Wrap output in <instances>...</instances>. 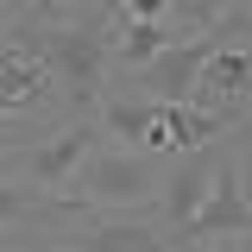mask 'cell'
<instances>
[{
	"label": "cell",
	"instance_id": "7",
	"mask_svg": "<svg viewBox=\"0 0 252 252\" xmlns=\"http://www.w3.org/2000/svg\"><path fill=\"white\" fill-rule=\"evenodd\" d=\"M69 252H170V233L145 215H94L82 233H69Z\"/></svg>",
	"mask_w": 252,
	"mask_h": 252
},
{
	"label": "cell",
	"instance_id": "12",
	"mask_svg": "<svg viewBox=\"0 0 252 252\" xmlns=\"http://www.w3.org/2000/svg\"><path fill=\"white\" fill-rule=\"evenodd\" d=\"M164 44H177V38L164 32V19H126V32L114 38V57H120L126 69H139V63H152Z\"/></svg>",
	"mask_w": 252,
	"mask_h": 252
},
{
	"label": "cell",
	"instance_id": "11",
	"mask_svg": "<svg viewBox=\"0 0 252 252\" xmlns=\"http://www.w3.org/2000/svg\"><path fill=\"white\" fill-rule=\"evenodd\" d=\"M57 215H69L63 195H38L19 177H0V227H44V220H57Z\"/></svg>",
	"mask_w": 252,
	"mask_h": 252
},
{
	"label": "cell",
	"instance_id": "17",
	"mask_svg": "<svg viewBox=\"0 0 252 252\" xmlns=\"http://www.w3.org/2000/svg\"><path fill=\"white\" fill-rule=\"evenodd\" d=\"M44 6H76V0H44Z\"/></svg>",
	"mask_w": 252,
	"mask_h": 252
},
{
	"label": "cell",
	"instance_id": "4",
	"mask_svg": "<svg viewBox=\"0 0 252 252\" xmlns=\"http://www.w3.org/2000/svg\"><path fill=\"white\" fill-rule=\"evenodd\" d=\"M252 227V195H246V170H240V158L227 152L215 170V183L202 195V208L170 233V252H195V246H215V240H233V233H246Z\"/></svg>",
	"mask_w": 252,
	"mask_h": 252
},
{
	"label": "cell",
	"instance_id": "13",
	"mask_svg": "<svg viewBox=\"0 0 252 252\" xmlns=\"http://www.w3.org/2000/svg\"><path fill=\"white\" fill-rule=\"evenodd\" d=\"M227 13H233V0H170L164 6V32L170 38H195V32H208Z\"/></svg>",
	"mask_w": 252,
	"mask_h": 252
},
{
	"label": "cell",
	"instance_id": "15",
	"mask_svg": "<svg viewBox=\"0 0 252 252\" xmlns=\"http://www.w3.org/2000/svg\"><path fill=\"white\" fill-rule=\"evenodd\" d=\"M195 252H252L246 233H233V240H215V246H195Z\"/></svg>",
	"mask_w": 252,
	"mask_h": 252
},
{
	"label": "cell",
	"instance_id": "2",
	"mask_svg": "<svg viewBox=\"0 0 252 252\" xmlns=\"http://www.w3.org/2000/svg\"><path fill=\"white\" fill-rule=\"evenodd\" d=\"M158 189H164V170L152 164V152L101 139L82 158V170L69 177V208L82 202L94 215H145V208H158Z\"/></svg>",
	"mask_w": 252,
	"mask_h": 252
},
{
	"label": "cell",
	"instance_id": "8",
	"mask_svg": "<svg viewBox=\"0 0 252 252\" xmlns=\"http://www.w3.org/2000/svg\"><path fill=\"white\" fill-rule=\"evenodd\" d=\"M246 94H252V51H227V44H220L215 57L202 63L189 107H240Z\"/></svg>",
	"mask_w": 252,
	"mask_h": 252
},
{
	"label": "cell",
	"instance_id": "6",
	"mask_svg": "<svg viewBox=\"0 0 252 252\" xmlns=\"http://www.w3.org/2000/svg\"><path fill=\"white\" fill-rule=\"evenodd\" d=\"M215 170H220V152H208V145L177 152V164L164 170V189H158V220H164L170 233L202 208V195H208V183H215Z\"/></svg>",
	"mask_w": 252,
	"mask_h": 252
},
{
	"label": "cell",
	"instance_id": "1",
	"mask_svg": "<svg viewBox=\"0 0 252 252\" xmlns=\"http://www.w3.org/2000/svg\"><path fill=\"white\" fill-rule=\"evenodd\" d=\"M0 38H6L13 51H26V57L44 69V82L63 89L69 107H94V101H101L107 63H114V38H107V26H101L94 13H82L76 26H32L26 13H19V19L0 26Z\"/></svg>",
	"mask_w": 252,
	"mask_h": 252
},
{
	"label": "cell",
	"instance_id": "14",
	"mask_svg": "<svg viewBox=\"0 0 252 252\" xmlns=\"http://www.w3.org/2000/svg\"><path fill=\"white\" fill-rule=\"evenodd\" d=\"M164 6L170 0H114V13H126V19H164Z\"/></svg>",
	"mask_w": 252,
	"mask_h": 252
},
{
	"label": "cell",
	"instance_id": "3",
	"mask_svg": "<svg viewBox=\"0 0 252 252\" xmlns=\"http://www.w3.org/2000/svg\"><path fill=\"white\" fill-rule=\"evenodd\" d=\"M246 26H252V13H240V6H233V13H227V19H215L208 32L164 44L152 63H139V69H132V94H139V101H164V107H183L189 94H195L202 63L227 44V32H246Z\"/></svg>",
	"mask_w": 252,
	"mask_h": 252
},
{
	"label": "cell",
	"instance_id": "16",
	"mask_svg": "<svg viewBox=\"0 0 252 252\" xmlns=\"http://www.w3.org/2000/svg\"><path fill=\"white\" fill-rule=\"evenodd\" d=\"M13 6H19V0H0V26H6V19H13Z\"/></svg>",
	"mask_w": 252,
	"mask_h": 252
},
{
	"label": "cell",
	"instance_id": "10",
	"mask_svg": "<svg viewBox=\"0 0 252 252\" xmlns=\"http://www.w3.org/2000/svg\"><path fill=\"white\" fill-rule=\"evenodd\" d=\"M240 120V107H164V139H170V152H195V145H215L227 126Z\"/></svg>",
	"mask_w": 252,
	"mask_h": 252
},
{
	"label": "cell",
	"instance_id": "5",
	"mask_svg": "<svg viewBox=\"0 0 252 252\" xmlns=\"http://www.w3.org/2000/svg\"><path fill=\"white\" fill-rule=\"evenodd\" d=\"M101 145V126L89 120H76V126H63L57 139H44V145H32V152H19V164H13V177L26 189H38V195H63L69 189V177L82 170V158ZM69 202V195H63Z\"/></svg>",
	"mask_w": 252,
	"mask_h": 252
},
{
	"label": "cell",
	"instance_id": "9",
	"mask_svg": "<svg viewBox=\"0 0 252 252\" xmlns=\"http://www.w3.org/2000/svg\"><path fill=\"white\" fill-rule=\"evenodd\" d=\"M164 101H107L101 107V132L114 139V145H145V152H170V139H164Z\"/></svg>",
	"mask_w": 252,
	"mask_h": 252
}]
</instances>
